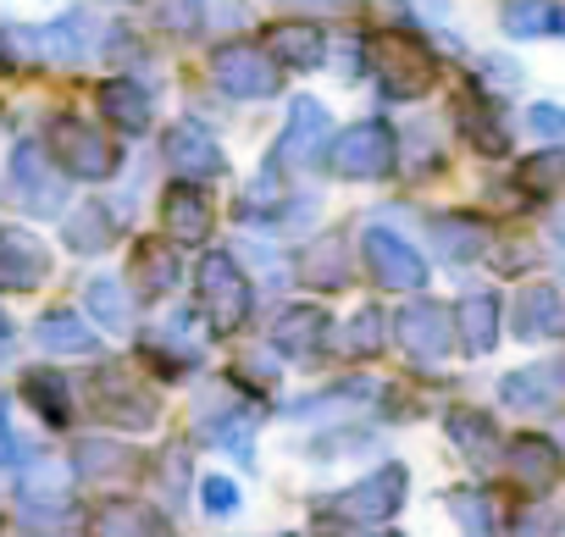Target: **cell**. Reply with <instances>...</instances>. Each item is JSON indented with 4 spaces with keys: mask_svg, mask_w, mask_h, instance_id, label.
<instances>
[{
    "mask_svg": "<svg viewBox=\"0 0 565 537\" xmlns=\"http://www.w3.org/2000/svg\"><path fill=\"white\" fill-rule=\"evenodd\" d=\"M333 167L344 178H383L394 167V133L383 122H355L333 139Z\"/></svg>",
    "mask_w": 565,
    "mask_h": 537,
    "instance_id": "8",
    "label": "cell"
},
{
    "mask_svg": "<svg viewBox=\"0 0 565 537\" xmlns=\"http://www.w3.org/2000/svg\"><path fill=\"white\" fill-rule=\"evenodd\" d=\"M394 333H399L405 355L422 361V366H433V361H444V355L455 350V316H449L444 305H433V300L405 305L399 322H394Z\"/></svg>",
    "mask_w": 565,
    "mask_h": 537,
    "instance_id": "4",
    "label": "cell"
},
{
    "mask_svg": "<svg viewBox=\"0 0 565 537\" xmlns=\"http://www.w3.org/2000/svg\"><path fill=\"white\" fill-rule=\"evenodd\" d=\"M350 244L339 238V233H322V238H311L306 244V255H300V272H306V283L311 289H339L344 278H350V255H344Z\"/></svg>",
    "mask_w": 565,
    "mask_h": 537,
    "instance_id": "17",
    "label": "cell"
},
{
    "mask_svg": "<svg viewBox=\"0 0 565 537\" xmlns=\"http://www.w3.org/2000/svg\"><path fill=\"white\" fill-rule=\"evenodd\" d=\"M89 12H73V18H62V23H51L45 34H40V51L51 56V62H62V67H78L84 62V51H89Z\"/></svg>",
    "mask_w": 565,
    "mask_h": 537,
    "instance_id": "25",
    "label": "cell"
},
{
    "mask_svg": "<svg viewBox=\"0 0 565 537\" xmlns=\"http://www.w3.org/2000/svg\"><path fill=\"white\" fill-rule=\"evenodd\" d=\"M455 117H460V128H466V139L482 150V155H504L510 150V133L499 128V111L477 95V89H466L460 100H455Z\"/></svg>",
    "mask_w": 565,
    "mask_h": 537,
    "instance_id": "16",
    "label": "cell"
},
{
    "mask_svg": "<svg viewBox=\"0 0 565 537\" xmlns=\"http://www.w3.org/2000/svg\"><path fill=\"white\" fill-rule=\"evenodd\" d=\"M95 410L106 421H117V427H150L156 421V394L139 377H128V366H100V377H95Z\"/></svg>",
    "mask_w": 565,
    "mask_h": 537,
    "instance_id": "6",
    "label": "cell"
},
{
    "mask_svg": "<svg viewBox=\"0 0 565 537\" xmlns=\"http://www.w3.org/2000/svg\"><path fill=\"white\" fill-rule=\"evenodd\" d=\"M167 167L183 178V183H205V178H222V150H216V139L205 133V128H194V122H178L172 133H167Z\"/></svg>",
    "mask_w": 565,
    "mask_h": 537,
    "instance_id": "11",
    "label": "cell"
},
{
    "mask_svg": "<svg viewBox=\"0 0 565 537\" xmlns=\"http://www.w3.org/2000/svg\"><path fill=\"white\" fill-rule=\"evenodd\" d=\"M532 128L537 133H565V111L559 106H532Z\"/></svg>",
    "mask_w": 565,
    "mask_h": 537,
    "instance_id": "41",
    "label": "cell"
},
{
    "mask_svg": "<svg viewBox=\"0 0 565 537\" xmlns=\"http://www.w3.org/2000/svg\"><path fill=\"white\" fill-rule=\"evenodd\" d=\"M205 509H211V515H227V509H238V487H233L227 476H211V482H205Z\"/></svg>",
    "mask_w": 565,
    "mask_h": 537,
    "instance_id": "39",
    "label": "cell"
},
{
    "mask_svg": "<svg viewBox=\"0 0 565 537\" xmlns=\"http://www.w3.org/2000/svg\"><path fill=\"white\" fill-rule=\"evenodd\" d=\"M433 244L449 260H477L482 244H488V233H482V222H471L460 211H444V216H433Z\"/></svg>",
    "mask_w": 565,
    "mask_h": 537,
    "instance_id": "24",
    "label": "cell"
},
{
    "mask_svg": "<svg viewBox=\"0 0 565 537\" xmlns=\"http://www.w3.org/2000/svg\"><path fill=\"white\" fill-rule=\"evenodd\" d=\"M559 178H565V155H559V150L532 155V161H526V172H521V183H526V189H537V194H543V189H554Z\"/></svg>",
    "mask_w": 565,
    "mask_h": 537,
    "instance_id": "38",
    "label": "cell"
},
{
    "mask_svg": "<svg viewBox=\"0 0 565 537\" xmlns=\"http://www.w3.org/2000/svg\"><path fill=\"white\" fill-rule=\"evenodd\" d=\"M12 200H18L23 211H56V205L67 200V183L40 161L34 144H23V150L12 155Z\"/></svg>",
    "mask_w": 565,
    "mask_h": 537,
    "instance_id": "12",
    "label": "cell"
},
{
    "mask_svg": "<svg viewBox=\"0 0 565 537\" xmlns=\"http://www.w3.org/2000/svg\"><path fill=\"white\" fill-rule=\"evenodd\" d=\"M40 344H45V350H56V355H84V350H95L89 327H84L78 316H67V311H56V316H45V322H40Z\"/></svg>",
    "mask_w": 565,
    "mask_h": 537,
    "instance_id": "32",
    "label": "cell"
},
{
    "mask_svg": "<svg viewBox=\"0 0 565 537\" xmlns=\"http://www.w3.org/2000/svg\"><path fill=\"white\" fill-rule=\"evenodd\" d=\"M216 84L238 100H266L277 89V62L260 51V45H222L216 62H211Z\"/></svg>",
    "mask_w": 565,
    "mask_h": 537,
    "instance_id": "5",
    "label": "cell"
},
{
    "mask_svg": "<svg viewBox=\"0 0 565 537\" xmlns=\"http://www.w3.org/2000/svg\"><path fill=\"white\" fill-rule=\"evenodd\" d=\"M0 67H7V51H0Z\"/></svg>",
    "mask_w": 565,
    "mask_h": 537,
    "instance_id": "44",
    "label": "cell"
},
{
    "mask_svg": "<svg viewBox=\"0 0 565 537\" xmlns=\"http://www.w3.org/2000/svg\"><path fill=\"white\" fill-rule=\"evenodd\" d=\"M399 498H405V465H383V471H372L366 482L344 487V493L333 498V509H339L344 520H355V526H377V520H388V515L399 509Z\"/></svg>",
    "mask_w": 565,
    "mask_h": 537,
    "instance_id": "7",
    "label": "cell"
},
{
    "mask_svg": "<svg viewBox=\"0 0 565 537\" xmlns=\"http://www.w3.org/2000/svg\"><path fill=\"white\" fill-rule=\"evenodd\" d=\"M23 388H29V405H34L51 427H62V421L73 416V394H67V383H62L56 372H29Z\"/></svg>",
    "mask_w": 565,
    "mask_h": 537,
    "instance_id": "27",
    "label": "cell"
},
{
    "mask_svg": "<svg viewBox=\"0 0 565 537\" xmlns=\"http://www.w3.org/2000/svg\"><path fill=\"white\" fill-rule=\"evenodd\" d=\"M554 399H565V361L526 366V372H510L504 377V405H515V410H543Z\"/></svg>",
    "mask_w": 565,
    "mask_h": 537,
    "instance_id": "14",
    "label": "cell"
},
{
    "mask_svg": "<svg viewBox=\"0 0 565 537\" xmlns=\"http://www.w3.org/2000/svg\"><path fill=\"white\" fill-rule=\"evenodd\" d=\"M156 23L167 34H200L205 12H200V0H156Z\"/></svg>",
    "mask_w": 565,
    "mask_h": 537,
    "instance_id": "36",
    "label": "cell"
},
{
    "mask_svg": "<svg viewBox=\"0 0 565 537\" xmlns=\"http://www.w3.org/2000/svg\"><path fill=\"white\" fill-rule=\"evenodd\" d=\"M45 272H51V255H45V244L34 233H18V227L0 233V289L7 294L40 289Z\"/></svg>",
    "mask_w": 565,
    "mask_h": 537,
    "instance_id": "10",
    "label": "cell"
},
{
    "mask_svg": "<svg viewBox=\"0 0 565 537\" xmlns=\"http://www.w3.org/2000/svg\"><path fill=\"white\" fill-rule=\"evenodd\" d=\"M339 350H350V355H377L383 350V316L377 311H361L350 327H344V344Z\"/></svg>",
    "mask_w": 565,
    "mask_h": 537,
    "instance_id": "37",
    "label": "cell"
},
{
    "mask_svg": "<svg viewBox=\"0 0 565 537\" xmlns=\"http://www.w3.org/2000/svg\"><path fill=\"white\" fill-rule=\"evenodd\" d=\"M515 537H554V520H548V515H526Z\"/></svg>",
    "mask_w": 565,
    "mask_h": 537,
    "instance_id": "42",
    "label": "cell"
},
{
    "mask_svg": "<svg viewBox=\"0 0 565 537\" xmlns=\"http://www.w3.org/2000/svg\"><path fill=\"white\" fill-rule=\"evenodd\" d=\"M73 465H78V476H89V482H117V476L134 471V449H128V443H111V438H84L78 454H73Z\"/></svg>",
    "mask_w": 565,
    "mask_h": 537,
    "instance_id": "22",
    "label": "cell"
},
{
    "mask_svg": "<svg viewBox=\"0 0 565 537\" xmlns=\"http://www.w3.org/2000/svg\"><path fill=\"white\" fill-rule=\"evenodd\" d=\"M449 438L482 465V460H493V449H499V438H493V421L488 416H477V410H455L449 416Z\"/></svg>",
    "mask_w": 565,
    "mask_h": 537,
    "instance_id": "30",
    "label": "cell"
},
{
    "mask_svg": "<svg viewBox=\"0 0 565 537\" xmlns=\"http://www.w3.org/2000/svg\"><path fill=\"white\" fill-rule=\"evenodd\" d=\"M366 266H372V278L383 283V289H422V278H427V260L405 244V238H394L388 227H372L366 233Z\"/></svg>",
    "mask_w": 565,
    "mask_h": 537,
    "instance_id": "9",
    "label": "cell"
},
{
    "mask_svg": "<svg viewBox=\"0 0 565 537\" xmlns=\"http://www.w3.org/2000/svg\"><path fill=\"white\" fill-rule=\"evenodd\" d=\"M510 476H515L521 487H548V482L559 476L554 443H548V438H515V443H510Z\"/></svg>",
    "mask_w": 565,
    "mask_h": 537,
    "instance_id": "23",
    "label": "cell"
},
{
    "mask_svg": "<svg viewBox=\"0 0 565 537\" xmlns=\"http://www.w3.org/2000/svg\"><path fill=\"white\" fill-rule=\"evenodd\" d=\"M51 155L73 178H111L117 172V144L95 122H78V117H56L51 122Z\"/></svg>",
    "mask_w": 565,
    "mask_h": 537,
    "instance_id": "2",
    "label": "cell"
},
{
    "mask_svg": "<svg viewBox=\"0 0 565 537\" xmlns=\"http://www.w3.org/2000/svg\"><path fill=\"white\" fill-rule=\"evenodd\" d=\"M84 305H89L111 333H122V327H128V305H122V289H117L111 278H95V283L84 289Z\"/></svg>",
    "mask_w": 565,
    "mask_h": 537,
    "instance_id": "33",
    "label": "cell"
},
{
    "mask_svg": "<svg viewBox=\"0 0 565 537\" xmlns=\"http://www.w3.org/2000/svg\"><path fill=\"white\" fill-rule=\"evenodd\" d=\"M128 283H134L139 300H167L172 283H178V255H172L167 244H156V238L139 244V249H134V278H128Z\"/></svg>",
    "mask_w": 565,
    "mask_h": 537,
    "instance_id": "15",
    "label": "cell"
},
{
    "mask_svg": "<svg viewBox=\"0 0 565 537\" xmlns=\"http://www.w3.org/2000/svg\"><path fill=\"white\" fill-rule=\"evenodd\" d=\"M322 333H328V316H322L317 305H295V311L277 316L271 344H277L282 355H311V350L322 344Z\"/></svg>",
    "mask_w": 565,
    "mask_h": 537,
    "instance_id": "21",
    "label": "cell"
},
{
    "mask_svg": "<svg viewBox=\"0 0 565 537\" xmlns=\"http://www.w3.org/2000/svg\"><path fill=\"white\" fill-rule=\"evenodd\" d=\"M366 62H372V73L383 78V89H388L394 100H416V95H427L433 78H438V62H433V51H427L416 34H377V40L366 45Z\"/></svg>",
    "mask_w": 565,
    "mask_h": 537,
    "instance_id": "1",
    "label": "cell"
},
{
    "mask_svg": "<svg viewBox=\"0 0 565 537\" xmlns=\"http://www.w3.org/2000/svg\"><path fill=\"white\" fill-rule=\"evenodd\" d=\"M559 322V294L554 289H526L521 300H515V333L521 339H537V333H548Z\"/></svg>",
    "mask_w": 565,
    "mask_h": 537,
    "instance_id": "29",
    "label": "cell"
},
{
    "mask_svg": "<svg viewBox=\"0 0 565 537\" xmlns=\"http://www.w3.org/2000/svg\"><path fill=\"white\" fill-rule=\"evenodd\" d=\"M100 111H106V122H117V128H128V133H145V128H150V95H145L134 78L100 84Z\"/></svg>",
    "mask_w": 565,
    "mask_h": 537,
    "instance_id": "18",
    "label": "cell"
},
{
    "mask_svg": "<svg viewBox=\"0 0 565 537\" xmlns=\"http://www.w3.org/2000/svg\"><path fill=\"white\" fill-rule=\"evenodd\" d=\"M322 128H328V111L317 100H300L295 117H289V133H282V144H277V161H295L300 150L311 155V144L322 139Z\"/></svg>",
    "mask_w": 565,
    "mask_h": 537,
    "instance_id": "26",
    "label": "cell"
},
{
    "mask_svg": "<svg viewBox=\"0 0 565 537\" xmlns=\"http://www.w3.org/2000/svg\"><path fill=\"white\" fill-rule=\"evenodd\" d=\"M322 51H328V45H322V34H317L311 23H282V29L266 34V56L282 62V67H317Z\"/></svg>",
    "mask_w": 565,
    "mask_h": 537,
    "instance_id": "20",
    "label": "cell"
},
{
    "mask_svg": "<svg viewBox=\"0 0 565 537\" xmlns=\"http://www.w3.org/2000/svg\"><path fill=\"white\" fill-rule=\"evenodd\" d=\"M161 216H167V233H172L178 244H205V238H211V200H205L194 183H172Z\"/></svg>",
    "mask_w": 565,
    "mask_h": 537,
    "instance_id": "13",
    "label": "cell"
},
{
    "mask_svg": "<svg viewBox=\"0 0 565 537\" xmlns=\"http://www.w3.org/2000/svg\"><path fill=\"white\" fill-rule=\"evenodd\" d=\"M455 339H460L471 355H488L493 339H499V300H488V294L460 300V311H455Z\"/></svg>",
    "mask_w": 565,
    "mask_h": 537,
    "instance_id": "19",
    "label": "cell"
},
{
    "mask_svg": "<svg viewBox=\"0 0 565 537\" xmlns=\"http://www.w3.org/2000/svg\"><path fill=\"white\" fill-rule=\"evenodd\" d=\"M95 537H161V520L139 504H106L95 515Z\"/></svg>",
    "mask_w": 565,
    "mask_h": 537,
    "instance_id": "28",
    "label": "cell"
},
{
    "mask_svg": "<svg viewBox=\"0 0 565 537\" xmlns=\"http://www.w3.org/2000/svg\"><path fill=\"white\" fill-rule=\"evenodd\" d=\"M7 344H12V322L0 316V355H7Z\"/></svg>",
    "mask_w": 565,
    "mask_h": 537,
    "instance_id": "43",
    "label": "cell"
},
{
    "mask_svg": "<svg viewBox=\"0 0 565 537\" xmlns=\"http://www.w3.org/2000/svg\"><path fill=\"white\" fill-rule=\"evenodd\" d=\"M106 238H111V222H106L100 205H84V216L67 222V244L73 249H106Z\"/></svg>",
    "mask_w": 565,
    "mask_h": 537,
    "instance_id": "34",
    "label": "cell"
},
{
    "mask_svg": "<svg viewBox=\"0 0 565 537\" xmlns=\"http://www.w3.org/2000/svg\"><path fill=\"white\" fill-rule=\"evenodd\" d=\"M200 311L216 333H233L249 316V283L238 278L233 255H205V266H200Z\"/></svg>",
    "mask_w": 565,
    "mask_h": 537,
    "instance_id": "3",
    "label": "cell"
},
{
    "mask_svg": "<svg viewBox=\"0 0 565 537\" xmlns=\"http://www.w3.org/2000/svg\"><path fill=\"white\" fill-rule=\"evenodd\" d=\"M282 7H295L306 18H339V12H350V0H282Z\"/></svg>",
    "mask_w": 565,
    "mask_h": 537,
    "instance_id": "40",
    "label": "cell"
},
{
    "mask_svg": "<svg viewBox=\"0 0 565 537\" xmlns=\"http://www.w3.org/2000/svg\"><path fill=\"white\" fill-rule=\"evenodd\" d=\"M449 509H455V520H460L466 537H493V509H488L482 493H455Z\"/></svg>",
    "mask_w": 565,
    "mask_h": 537,
    "instance_id": "35",
    "label": "cell"
},
{
    "mask_svg": "<svg viewBox=\"0 0 565 537\" xmlns=\"http://www.w3.org/2000/svg\"><path fill=\"white\" fill-rule=\"evenodd\" d=\"M504 34H515V40H537V34H548L554 29V0H504Z\"/></svg>",
    "mask_w": 565,
    "mask_h": 537,
    "instance_id": "31",
    "label": "cell"
}]
</instances>
